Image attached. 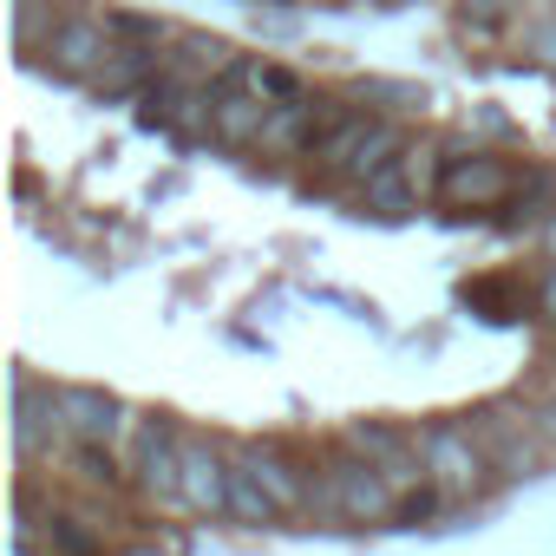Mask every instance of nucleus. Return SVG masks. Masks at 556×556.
Segmentation results:
<instances>
[{"instance_id": "nucleus-7", "label": "nucleus", "mask_w": 556, "mask_h": 556, "mask_svg": "<svg viewBox=\"0 0 556 556\" xmlns=\"http://www.w3.org/2000/svg\"><path fill=\"white\" fill-rule=\"evenodd\" d=\"M112 47H118L112 14H66L60 34L47 40V66L66 73V79H92V73L112 60Z\"/></svg>"}, {"instance_id": "nucleus-21", "label": "nucleus", "mask_w": 556, "mask_h": 556, "mask_svg": "<svg viewBox=\"0 0 556 556\" xmlns=\"http://www.w3.org/2000/svg\"><path fill=\"white\" fill-rule=\"evenodd\" d=\"M536 308H543V315H549V321H556V268H549V275H543V289H536Z\"/></svg>"}, {"instance_id": "nucleus-2", "label": "nucleus", "mask_w": 556, "mask_h": 556, "mask_svg": "<svg viewBox=\"0 0 556 556\" xmlns=\"http://www.w3.org/2000/svg\"><path fill=\"white\" fill-rule=\"evenodd\" d=\"M471 432H478V445H484V458H491V471H497V478H530V471H543V465L556 458L549 432L536 426V406L491 400V406H478Z\"/></svg>"}, {"instance_id": "nucleus-16", "label": "nucleus", "mask_w": 556, "mask_h": 556, "mask_svg": "<svg viewBox=\"0 0 556 556\" xmlns=\"http://www.w3.org/2000/svg\"><path fill=\"white\" fill-rule=\"evenodd\" d=\"M157 66H164V60H157L151 47H131V40H118V47H112V60H105V66H99L86 86H92V92H105V99H131V92H144V86L157 79Z\"/></svg>"}, {"instance_id": "nucleus-9", "label": "nucleus", "mask_w": 556, "mask_h": 556, "mask_svg": "<svg viewBox=\"0 0 556 556\" xmlns=\"http://www.w3.org/2000/svg\"><path fill=\"white\" fill-rule=\"evenodd\" d=\"M60 419H66V432L79 445H112L131 426V413L112 393H99V387H60Z\"/></svg>"}, {"instance_id": "nucleus-3", "label": "nucleus", "mask_w": 556, "mask_h": 556, "mask_svg": "<svg viewBox=\"0 0 556 556\" xmlns=\"http://www.w3.org/2000/svg\"><path fill=\"white\" fill-rule=\"evenodd\" d=\"M419 452H426V484H432L439 504H465V497H478L484 478H491V458H484L478 432L458 426V419L419 426Z\"/></svg>"}, {"instance_id": "nucleus-10", "label": "nucleus", "mask_w": 556, "mask_h": 556, "mask_svg": "<svg viewBox=\"0 0 556 556\" xmlns=\"http://www.w3.org/2000/svg\"><path fill=\"white\" fill-rule=\"evenodd\" d=\"M184 504L197 517H229V458L210 439H184Z\"/></svg>"}, {"instance_id": "nucleus-6", "label": "nucleus", "mask_w": 556, "mask_h": 556, "mask_svg": "<svg viewBox=\"0 0 556 556\" xmlns=\"http://www.w3.org/2000/svg\"><path fill=\"white\" fill-rule=\"evenodd\" d=\"M348 452H361L400 497L426 484V452H419V439H406V432L387 426V419H354V426H348Z\"/></svg>"}, {"instance_id": "nucleus-12", "label": "nucleus", "mask_w": 556, "mask_h": 556, "mask_svg": "<svg viewBox=\"0 0 556 556\" xmlns=\"http://www.w3.org/2000/svg\"><path fill=\"white\" fill-rule=\"evenodd\" d=\"M223 86H236V92H249V99H262V105H289V99H302L308 86H302V73H289L282 60H262V53H236L229 60V73H216Z\"/></svg>"}, {"instance_id": "nucleus-18", "label": "nucleus", "mask_w": 556, "mask_h": 556, "mask_svg": "<svg viewBox=\"0 0 556 556\" xmlns=\"http://www.w3.org/2000/svg\"><path fill=\"white\" fill-rule=\"evenodd\" d=\"M14 34H21V53H47V40L60 34V21H53V8H47V0H21V21H14Z\"/></svg>"}, {"instance_id": "nucleus-17", "label": "nucleus", "mask_w": 556, "mask_h": 556, "mask_svg": "<svg viewBox=\"0 0 556 556\" xmlns=\"http://www.w3.org/2000/svg\"><path fill=\"white\" fill-rule=\"evenodd\" d=\"M229 517H236V523H249V530H262V523L282 517V504L262 491V478L249 471V458H242V452L229 458Z\"/></svg>"}, {"instance_id": "nucleus-14", "label": "nucleus", "mask_w": 556, "mask_h": 556, "mask_svg": "<svg viewBox=\"0 0 556 556\" xmlns=\"http://www.w3.org/2000/svg\"><path fill=\"white\" fill-rule=\"evenodd\" d=\"M321 125H328V112H321V99H289V105H268V125H262V144L255 151H275V157H289V151H308L315 138H321Z\"/></svg>"}, {"instance_id": "nucleus-8", "label": "nucleus", "mask_w": 556, "mask_h": 556, "mask_svg": "<svg viewBox=\"0 0 556 556\" xmlns=\"http://www.w3.org/2000/svg\"><path fill=\"white\" fill-rule=\"evenodd\" d=\"M131 439H138V484L151 497H177L184 504V432H170L164 419H138Z\"/></svg>"}, {"instance_id": "nucleus-19", "label": "nucleus", "mask_w": 556, "mask_h": 556, "mask_svg": "<svg viewBox=\"0 0 556 556\" xmlns=\"http://www.w3.org/2000/svg\"><path fill=\"white\" fill-rule=\"evenodd\" d=\"M510 14H517V0H458V21H465V27H478V34L504 27Z\"/></svg>"}, {"instance_id": "nucleus-22", "label": "nucleus", "mask_w": 556, "mask_h": 556, "mask_svg": "<svg viewBox=\"0 0 556 556\" xmlns=\"http://www.w3.org/2000/svg\"><path fill=\"white\" fill-rule=\"evenodd\" d=\"M549 255H556V223H549Z\"/></svg>"}, {"instance_id": "nucleus-23", "label": "nucleus", "mask_w": 556, "mask_h": 556, "mask_svg": "<svg viewBox=\"0 0 556 556\" xmlns=\"http://www.w3.org/2000/svg\"><path fill=\"white\" fill-rule=\"evenodd\" d=\"M125 556H157V549H125Z\"/></svg>"}, {"instance_id": "nucleus-4", "label": "nucleus", "mask_w": 556, "mask_h": 556, "mask_svg": "<svg viewBox=\"0 0 556 556\" xmlns=\"http://www.w3.org/2000/svg\"><path fill=\"white\" fill-rule=\"evenodd\" d=\"M432 157H439V151H432L426 138H406L400 157H387V164L361 184V210H374V216H413V210L439 190Z\"/></svg>"}, {"instance_id": "nucleus-1", "label": "nucleus", "mask_w": 556, "mask_h": 556, "mask_svg": "<svg viewBox=\"0 0 556 556\" xmlns=\"http://www.w3.org/2000/svg\"><path fill=\"white\" fill-rule=\"evenodd\" d=\"M308 510L328 517V523H380V517L400 510V491H393L361 452H348V458H328V465H321Z\"/></svg>"}, {"instance_id": "nucleus-5", "label": "nucleus", "mask_w": 556, "mask_h": 556, "mask_svg": "<svg viewBox=\"0 0 556 556\" xmlns=\"http://www.w3.org/2000/svg\"><path fill=\"white\" fill-rule=\"evenodd\" d=\"M510 190H517V170H510L504 157L458 151V157H439V190H432V203L452 210V216H471V210H497Z\"/></svg>"}, {"instance_id": "nucleus-11", "label": "nucleus", "mask_w": 556, "mask_h": 556, "mask_svg": "<svg viewBox=\"0 0 556 556\" xmlns=\"http://www.w3.org/2000/svg\"><path fill=\"white\" fill-rule=\"evenodd\" d=\"M262 125H268V105H262V99H249V92L210 79V125H203V131H210L216 144L249 151V144H262Z\"/></svg>"}, {"instance_id": "nucleus-20", "label": "nucleus", "mask_w": 556, "mask_h": 556, "mask_svg": "<svg viewBox=\"0 0 556 556\" xmlns=\"http://www.w3.org/2000/svg\"><path fill=\"white\" fill-rule=\"evenodd\" d=\"M536 426H543V432H549V445H556V387L536 400Z\"/></svg>"}, {"instance_id": "nucleus-15", "label": "nucleus", "mask_w": 556, "mask_h": 556, "mask_svg": "<svg viewBox=\"0 0 556 556\" xmlns=\"http://www.w3.org/2000/svg\"><path fill=\"white\" fill-rule=\"evenodd\" d=\"M242 458H249V471L262 478V491L282 504V517L289 510H308V497H315V478L295 465V458H282L275 445H242Z\"/></svg>"}, {"instance_id": "nucleus-13", "label": "nucleus", "mask_w": 556, "mask_h": 556, "mask_svg": "<svg viewBox=\"0 0 556 556\" xmlns=\"http://www.w3.org/2000/svg\"><path fill=\"white\" fill-rule=\"evenodd\" d=\"M374 125H380V118H367V112H328L321 138L308 144L315 170H321V177H354V157H361V144H367Z\"/></svg>"}]
</instances>
